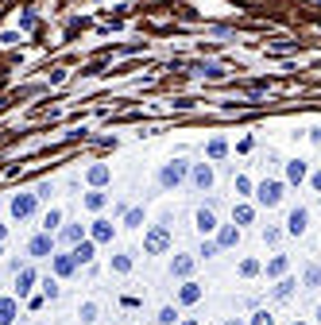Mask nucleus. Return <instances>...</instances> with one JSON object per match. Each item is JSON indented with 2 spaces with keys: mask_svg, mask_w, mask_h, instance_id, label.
Returning <instances> with one entry per match:
<instances>
[{
  "mask_svg": "<svg viewBox=\"0 0 321 325\" xmlns=\"http://www.w3.org/2000/svg\"><path fill=\"white\" fill-rule=\"evenodd\" d=\"M89 178H93V182H104V178H108V170H104V166H93V170H89Z\"/></svg>",
  "mask_w": 321,
  "mask_h": 325,
  "instance_id": "nucleus-19",
  "label": "nucleus"
},
{
  "mask_svg": "<svg viewBox=\"0 0 321 325\" xmlns=\"http://www.w3.org/2000/svg\"><path fill=\"white\" fill-rule=\"evenodd\" d=\"M194 186H198V190H209V186H213V170H209L205 162L194 170Z\"/></svg>",
  "mask_w": 321,
  "mask_h": 325,
  "instance_id": "nucleus-5",
  "label": "nucleus"
},
{
  "mask_svg": "<svg viewBox=\"0 0 321 325\" xmlns=\"http://www.w3.org/2000/svg\"><path fill=\"white\" fill-rule=\"evenodd\" d=\"M256 325H275V322H271L267 314H256Z\"/></svg>",
  "mask_w": 321,
  "mask_h": 325,
  "instance_id": "nucleus-24",
  "label": "nucleus"
},
{
  "mask_svg": "<svg viewBox=\"0 0 321 325\" xmlns=\"http://www.w3.org/2000/svg\"><path fill=\"white\" fill-rule=\"evenodd\" d=\"M236 221L248 224V221H252V206H240V209H236Z\"/></svg>",
  "mask_w": 321,
  "mask_h": 325,
  "instance_id": "nucleus-16",
  "label": "nucleus"
},
{
  "mask_svg": "<svg viewBox=\"0 0 321 325\" xmlns=\"http://www.w3.org/2000/svg\"><path fill=\"white\" fill-rule=\"evenodd\" d=\"M93 260V244H78L74 248V264H89Z\"/></svg>",
  "mask_w": 321,
  "mask_h": 325,
  "instance_id": "nucleus-9",
  "label": "nucleus"
},
{
  "mask_svg": "<svg viewBox=\"0 0 321 325\" xmlns=\"http://www.w3.org/2000/svg\"><path fill=\"white\" fill-rule=\"evenodd\" d=\"M159 322H162V325H174V310H170V306H166V310L159 314Z\"/></svg>",
  "mask_w": 321,
  "mask_h": 325,
  "instance_id": "nucleus-23",
  "label": "nucleus"
},
{
  "mask_svg": "<svg viewBox=\"0 0 321 325\" xmlns=\"http://www.w3.org/2000/svg\"><path fill=\"white\" fill-rule=\"evenodd\" d=\"M86 202H89V209H101L104 206V194H89Z\"/></svg>",
  "mask_w": 321,
  "mask_h": 325,
  "instance_id": "nucleus-18",
  "label": "nucleus"
},
{
  "mask_svg": "<svg viewBox=\"0 0 321 325\" xmlns=\"http://www.w3.org/2000/svg\"><path fill=\"white\" fill-rule=\"evenodd\" d=\"M190 260H174V264H170V271H174V275H186V271H190Z\"/></svg>",
  "mask_w": 321,
  "mask_h": 325,
  "instance_id": "nucleus-15",
  "label": "nucleus"
},
{
  "mask_svg": "<svg viewBox=\"0 0 321 325\" xmlns=\"http://www.w3.org/2000/svg\"><path fill=\"white\" fill-rule=\"evenodd\" d=\"M294 325H298V322H294Z\"/></svg>",
  "mask_w": 321,
  "mask_h": 325,
  "instance_id": "nucleus-27",
  "label": "nucleus"
},
{
  "mask_svg": "<svg viewBox=\"0 0 321 325\" xmlns=\"http://www.w3.org/2000/svg\"><path fill=\"white\" fill-rule=\"evenodd\" d=\"M318 322H321V310H318Z\"/></svg>",
  "mask_w": 321,
  "mask_h": 325,
  "instance_id": "nucleus-25",
  "label": "nucleus"
},
{
  "mask_svg": "<svg viewBox=\"0 0 321 325\" xmlns=\"http://www.w3.org/2000/svg\"><path fill=\"white\" fill-rule=\"evenodd\" d=\"M93 236H97V240H108V236H112V224H108V221H97Z\"/></svg>",
  "mask_w": 321,
  "mask_h": 325,
  "instance_id": "nucleus-13",
  "label": "nucleus"
},
{
  "mask_svg": "<svg viewBox=\"0 0 321 325\" xmlns=\"http://www.w3.org/2000/svg\"><path fill=\"white\" fill-rule=\"evenodd\" d=\"M194 298H198V286H194V282H186V290H182V302H194Z\"/></svg>",
  "mask_w": 321,
  "mask_h": 325,
  "instance_id": "nucleus-20",
  "label": "nucleus"
},
{
  "mask_svg": "<svg viewBox=\"0 0 321 325\" xmlns=\"http://www.w3.org/2000/svg\"><path fill=\"white\" fill-rule=\"evenodd\" d=\"M186 178V162H166L162 166V186H178Z\"/></svg>",
  "mask_w": 321,
  "mask_h": 325,
  "instance_id": "nucleus-2",
  "label": "nucleus"
},
{
  "mask_svg": "<svg viewBox=\"0 0 321 325\" xmlns=\"http://www.w3.org/2000/svg\"><path fill=\"white\" fill-rule=\"evenodd\" d=\"M198 228H202V232H213V228H217V221H213V209H198Z\"/></svg>",
  "mask_w": 321,
  "mask_h": 325,
  "instance_id": "nucleus-6",
  "label": "nucleus"
},
{
  "mask_svg": "<svg viewBox=\"0 0 321 325\" xmlns=\"http://www.w3.org/2000/svg\"><path fill=\"white\" fill-rule=\"evenodd\" d=\"M306 282H310V286H318V282H321V267H310V271H306Z\"/></svg>",
  "mask_w": 321,
  "mask_h": 325,
  "instance_id": "nucleus-17",
  "label": "nucleus"
},
{
  "mask_svg": "<svg viewBox=\"0 0 321 325\" xmlns=\"http://www.w3.org/2000/svg\"><path fill=\"white\" fill-rule=\"evenodd\" d=\"M31 213H35V198H31V194H20V198L12 202V217L24 221V217H31Z\"/></svg>",
  "mask_w": 321,
  "mask_h": 325,
  "instance_id": "nucleus-1",
  "label": "nucleus"
},
{
  "mask_svg": "<svg viewBox=\"0 0 321 325\" xmlns=\"http://www.w3.org/2000/svg\"><path fill=\"white\" fill-rule=\"evenodd\" d=\"M220 244H236V228H224L220 232Z\"/></svg>",
  "mask_w": 321,
  "mask_h": 325,
  "instance_id": "nucleus-22",
  "label": "nucleus"
},
{
  "mask_svg": "<svg viewBox=\"0 0 321 325\" xmlns=\"http://www.w3.org/2000/svg\"><path fill=\"white\" fill-rule=\"evenodd\" d=\"M278 198H282V186H278V182H263L260 186V202L263 206H278Z\"/></svg>",
  "mask_w": 321,
  "mask_h": 325,
  "instance_id": "nucleus-3",
  "label": "nucleus"
},
{
  "mask_svg": "<svg viewBox=\"0 0 321 325\" xmlns=\"http://www.w3.org/2000/svg\"><path fill=\"white\" fill-rule=\"evenodd\" d=\"M50 244H54V240H50V232H46V236H35V240H31V256H46V252H50Z\"/></svg>",
  "mask_w": 321,
  "mask_h": 325,
  "instance_id": "nucleus-7",
  "label": "nucleus"
},
{
  "mask_svg": "<svg viewBox=\"0 0 321 325\" xmlns=\"http://www.w3.org/2000/svg\"><path fill=\"white\" fill-rule=\"evenodd\" d=\"M16 314V302H0V325H8Z\"/></svg>",
  "mask_w": 321,
  "mask_h": 325,
  "instance_id": "nucleus-12",
  "label": "nucleus"
},
{
  "mask_svg": "<svg viewBox=\"0 0 321 325\" xmlns=\"http://www.w3.org/2000/svg\"><path fill=\"white\" fill-rule=\"evenodd\" d=\"M228 325H240V322H228Z\"/></svg>",
  "mask_w": 321,
  "mask_h": 325,
  "instance_id": "nucleus-26",
  "label": "nucleus"
},
{
  "mask_svg": "<svg viewBox=\"0 0 321 325\" xmlns=\"http://www.w3.org/2000/svg\"><path fill=\"white\" fill-rule=\"evenodd\" d=\"M162 248H166V232H162V228H155V232L147 236V252H162Z\"/></svg>",
  "mask_w": 321,
  "mask_h": 325,
  "instance_id": "nucleus-8",
  "label": "nucleus"
},
{
  "mask_svg": "<svg viewBox=\"0 0 321 325\" xmlns=\"http://www.w3.org/2000/svg\"><path fill=\"white\" fill-rule=\"evenodd\" d=\"M58 221H62V213H58V209H50V213L43 217V228L50 232V228H58Z\"/></svg>",
  "mask_w": 321,
  "mask_h": 325,
  "instance_id": "nucleus-11",
  "label": "nucleus"
},
{
  "mask_svg": "<svg viewBox=\"0 0 321 325\" xmlns=\"http://www.w3.org/2000/svg\"><path fill=\"white\" fill-rule=\"evenodd\" d=\"M209 155H224V140H213L209 144Z\"/></svg>",
  "mask_w": 321,
  "mask_h": 325,
  "instance_id": "nucleus-21",
  "label": "nucleus"
},
{
  "mask_svg": "<svg viewBox=\"0 0 321 325\" xmlns=\"http://www.w3.org/2000/svg\"><path fill=\"white\" fill-rule=\"evenodd\" d=\"M306 221H310V213H306V209H294V213H290V221H286V228H290L294 236H298V232H306Z\"/></svg>",
  "mask_w": 321,
  "mask_h": 325,
  "instance_id": "nucleus-4",
  "label": "nucleus"
},
{
  "mask_svg": "<svg viewBox=\"0 0 321 325\" xmlns=\"http://www.w3.org/2000/svg\"><path fill=\"white\" fill-rule=\"evenodd\" d=\"M306 178V166L302 162H290V182H302Z\"/></svg>",
  "mask_w": 321,
  "mask_h": 325,
  "instance_id": "nucleus-14",
  "label": "nucleus"
},
{
  "mask_svg": "<svg viewBox=\"0 0 321 325\" xmlns=\"http://www.w3.org/2000/svg\"><path fill=\"white\" fill-rule=\"evenodd\" d=\"M31 279H35V275L24 267V271H20V286H16V294H28V290H31Z\"/></svg>",
  "mask_w": 321,
  "mask_h": 325,
  "instance_id": "nucleus-10",
  "label": "nucleus"
}]
</instances>
